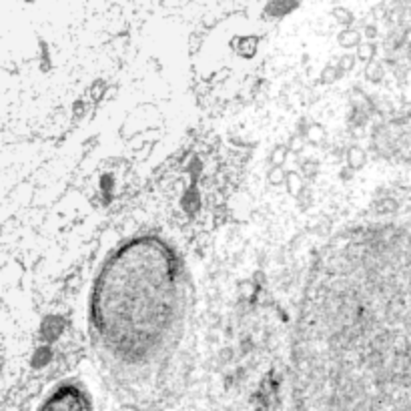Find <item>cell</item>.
Returning <instances> with one entry per match:
<instances>
[{"instance_id":"obj_1","label":"cell","mask_w":411,"mask_h":411,"mask_svg":"<svg viewBox=\"0 0 411 411\" xmlns=\"http://www.w3.org/2000/svg\"><path fill=\"white\" fill-rule=\"evenodd\" d=\"M189 307L185 263L162 237H130L101 263L89 299L90 339L110 383L128 399H146L167 383Z\"/></svg>"},{"instance_id":"obj_2","label":"cell","mask_w":411,"mask_h":411,"mask_svg":"<svg viewBox=\"0 0 411 411\" xmlns=\"http://www.w3.org/2000/svg\"><path fill=\"white\" fill-rule=\"evenodd\" d=\"M36 411H92V405L87 389L80 383L64 381L48 393Z\"/></svg>"}]
</instances>
